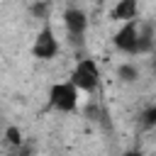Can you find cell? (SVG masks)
<instances>
[{
    "mask_svg": "<svg viewBox=\"0 0 156 156\" xmlns=\"http://www.w3.org/2000/svg\"><path fill=\"white\" fill-rule=\"evenodd\" d=\"M68 83H71L76 90L95 93V90L100 88V68H98L95 58H80V61L73 66Z\"/></svg>",
    "mask_w": 156,
    "mask_h": 156,
    "instance_id": "cell-1",
    "label": "cell"
},
{
    "mask_svg": "<svg viewBox=\"0 0 156 156\" xmlns=\"http://www.w3.org/2000/svg\"><path fill=\"white\" fill-rule=\"evenodd\" d=\"M49 105L58 112H73L78 107V90L63 80V83H54L49 90Z\"/></svg>",
    "mask_w": 156,
    "mask_h": 156,
    "instance_id": "cell-2",
    "label": "cell"
},
{
    "mask_svg": "<svg viewBox=\"0 0 156 156\" xmlns=\"http://www.w3.org/2000/svg\"><path fill=\"white\" fill-rule=\"evenodd\" d=\"M58 54V39L54 34V29L49 24H44L39 29V34L34 37V44H32V56L39 58V61H51L54 56Z\"/></svg>",
    "mask_w": 156,
    "mask_h": 156,
    "instance_id": "cell-3",
    "label": "cell"
},
{
    "mask_svg": "<svg viewBox=\"0 0 156 156\" xmlns=\"http://www.w3.org/2000/svg\"><path fill=\"white\" fill-rule=\"evenodd\" d=\"M112 44H115V49L122 51V54H134V44H136V20L124 22V24L117 29V34L112 37Z\"/></svg>",
    "mask_w": 156,
    "mask_h": 156,
    "instance_id": "cell-4",
    "label": "cell"
},
{
    "mask_svg": "<svg viewBox=\"0 0 156 156\" xmlns=\"http://www.w3.org/2000/svg\"><path fill=\"white\" fill-rule=\"evenodd\" d=\"M63 24L68 29V37H85L88 29V15L80 7H68L63 12Z\"/></svg>",
    "mask_w": 156,
    "mask_h": 156,
    "instance_id": "cell-5",
    "label": "cell"
},
{
    "mask_svg": "<svg viewBox=\"0 0 156 156\" xmlns=\"http://www.w3.org/2000/svg\"><path fill=\"white\" fill-rule=\"evenodd\" d=\"M154 51V24L144 22L136 24V44H134V54H151Z\"/></svg>",
    "mask_w": 156,
    "mask_h": 156,
    "instance_id": "cell-6",
    "label": "cell"
},
{
    "mask_svg": "<svg viewBox=\"0 0 156 156\" xmlns=\"http://www.w3.org/2000/svg\"><path fill=\"white\" fill-rule=\"evenodd\" d=\"M136 7H139V2H136V0H119V2L110 10V17H112V20L129 22V20H134V17H136Z\"/></svg>",
    "mask_w": 156,
    "mask_h": 156,
    "instance_id": "cell-7",
    "label": "cell"
},
{
    "mask_svg": "<svg viewBox=\"0 0 156 156\" xmlns=\"http://www.w3.org/2000/svg\"><path fill=\"white\" fill-rule=\"evenodd\" d=\"M117 78H119L122 83H136V80H139V68H136L134 63H122V66L117 68Z\"/></svg>",
    "mask_w": 156,
    "mask_h": 156,
    "instance_id": "cell-8",
    "label": "cell"
},
{
    "mask_svg": "<svg viewBox=\"0 0 156 156\" xmlns=\"http://www.w3.org/2000/svg\"><path fill=\"white\" fill-rule=\"evenodd\" d=\"M29 12H32V17H37V20H46L49 12H51V2H49V0H34V2L29 5Z\"/></svg>",
    "mask_w": 156,
    "mask_h": 156,
    "instance_id": "cell-9",
    "label": "cell"
},
{
    "mask_svg": "<svg viewBox=\"0 0 156 156\" xmlns=\"http://www.w3.org/2000/svg\"><path fill=\"white\" fill-rule=\"evenodd\" d=\"M139 119H141V127H144V129H154V127H156V105H149V107L141 112Z\"/></svg>",
    "mask_w": 156,
    "mask_h": 156,
    "instance_id": "cell-10",
    "label": "cell"
},
{
    "mask_svg": "<svg viewBox=\"0 0 156 156\" xmlns=\"http://www.w3.org/2000/svg\"><path fill=\"white\" fill-rule=\"evenodd\" d=\"M5 141H7L10 146H15V149L24 144V139H22V132H20L17 127H12V124H10L7 129H5Z\"/></svg>",
    "mask_w": 156,
    "mask_h": 156,
    "instance_id": "cell-11",
    "label": "cell"
},
{
    "mask_svg": "<svg viewBox=\"0 0 156 156\" xmlns=\"http://www.w3.org/2000/svg\"><path fill=\"white\" fill-rule=\"evenodd\" d=\"M124 156H144V154H139V151H127Z\"/></svg>",
    "mask_w": 156,
    "mask_h": 156,
    "instance_id": "cell-12",
    "label": "cell"
}]
</instances>
